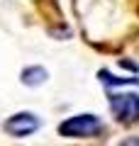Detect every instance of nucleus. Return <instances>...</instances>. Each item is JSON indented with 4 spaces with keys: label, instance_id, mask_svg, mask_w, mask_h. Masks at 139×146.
I'll return each mask as SVG.
<instances>
[{
    "label": "nucleus",
    "instance_id": "f257e3e1",
    "mask_svg": "<svg viewBox=\"0 0 139 146\" xmlns=\"http://www.w3.org/2000/svg\"><path fill=\"white\" fill-rule=\"evenodd\" d=\"M63 136H95L103 131V122L95 115H76L59 127Z\"/></svg>",
    "mask_w": 139,
    "mask_h": 146
},
{
    "label": "nucleus",
    "instance_id": "f03ea898",
    "mask_svg": "<svg viewBox=\"0 0 139 146\" xmlns=\"http://www.w3.org/2000/svg\"><path fill=\"white\" fill-rule=\"evenodd\" d=\"M110 110L120 122H134L139 119V95L122 93V95H110Z\"/></svg>",
    "mask_w": 139,
    "mask_h": 146
},
{
    "label": "nucleus",
    "instance_id": "7ed1b4c3",
    "mask_svg": "<svg viewBox=\"0 0 139 146\" xmlns=\"http://www.w3.org/2000/svg\"><path fill=\"white\" fill-rule=\"evenodd\" d=\"M37 127H39V119L32 112H17L5 122V131L12 136H27L32 131H37Z\"/></svg>",
    "mask_w": 139,
    "mask_h": 146
},
{
    "label": "nucleus",
    "instance_id": "20e7f679",
    "mask_svg": "<svg viewBox=\"0 0 139 146\" xmlns=\"http://www.w3.org/2000/svg\"><path fill=\"white\" fill-rule=\"evenodd\" d=\"M46 80V71L41 66H29L22 71V83L25 85H41Z\"/></svg>",
    "mask_w": 139,
    "mask_h": 146
},
{
    "label": "nucleus",
    "instance_id": "39448f33",
    "mask_svg": "<svg viewBox=\"0 0 139 146\" xmlns=\"http://www.w3.org/2000/svg\"><path fill=\"white\" fill-rule=\"evenodd\" d=\"M100 80H103L105 85H124V83H132V85H137V83H139L137 78H115V76H110L108 71H100Z\"/></svg>",
    "mask_w": 139,
    "mask_h": 146
},
{
    "label": "nucleus",
    "instance_id": "423d86ee",
    "mask_svg": "<svg viewBox=\"0 0 139 146\" xmlns=\"http://www.w3.org/2000/svg\"><path fill=\"white\" fill-rule=\"evenodd\" d=\"M122 146H139V139H127L122 141Z\"/></svg>",
    "mask_w": 139,
    "mask_h": 146
}]
</instances>
